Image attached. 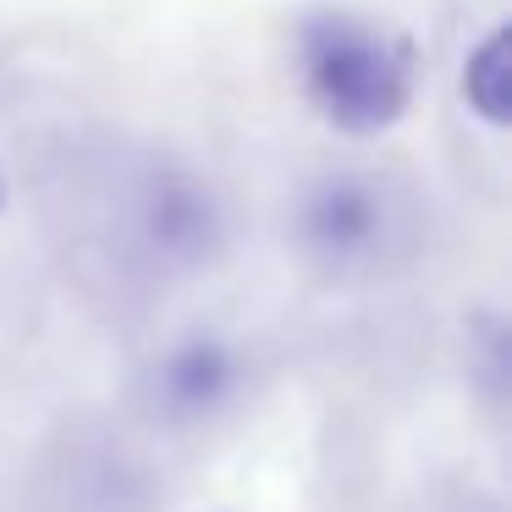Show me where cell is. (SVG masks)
<instances>
[{
    "mask_svg": "<svg viewBox=\"0 0 512 512\" xmlns=\"http://www.w3.org/2000/svg\"><path fill=\"white\" fill-rule=\"evenodd\" d=\"M138 232L171 265H199L221 243V204L188 171H160L144 188V210H138Z\"/></svg>",
    "mask_w": 512,
    "mask_h": 512,
    "instance_id": "cell-3",
    "label": "cell"
},
{
    "mask_svg": "<svg viewBox=\"0 0 512 512\" xmlns=\"http://www.w3.org/2000/svg\"><path fill=\"white\" fill-rule=\"evenodd\" d=\"M298 89L325 127L347 138L391 133L419 100L424 56L402 23L364 6H314L292 34Z\"/></svg>",
    "mask_w": 512,
    "mask_h": 512,
    "instance_id": "cell-1",
    "label": "cell"
},
{
    "mask_svg": "<svg viewBox=\"0 0 512 512\" xmlns=\"http://www.w3.org/2000/svg\"><path fill=\"white\" fill-rule=\"evenodd\" d=\"M463 100L485 127H512V28L496 23L463 56Z\"/></svg>",
    "mask_w": 512,
    "mask_h": 512,
    "instance_id": "cell-5",
    "label": "cell"
},
{
    "mask_svg": "<svg viewBox=\"0 0 512 512\" xmlns=\"http://www.w3.org/2000/svg\"><path fill=\"white\" fill-rule=\"evenodd\" d=\"M243 386V364L221 336H188L155 369V402L171 419H210Z\"/></svg>",
    "mask_w": 512,
    "mask_h": 512,
    "instance_id": "cell-4",
    "label": "cell"
},
{
    "mask_svg": "<svg viewBox=\"0 0 512 512\" xmlns=\"http://www.w3.org/2000/svg\"><path fill=\"white\" fill-rule=\"evenodd\" d=\"M6 193H12V188H6V171H0V210H6Z\"/></svg>",
    "mask_w": 512,
    "mask_h": 512,
    "instance_id": "cell-6",
    "label": "cell"
},
{
    "mask_svg": "<svg viewBox=\"0 0 512 512\" xmlns=\"http://www.w3.org/2000/svg\"><path fill=\"white\" fill-rule=\"evenodd\" d=\"M298 237L336 276L369 270L397 243V199L369 171H336V177L309 188V199L298 210Z\"/></svg>",
    "mask_w": 512,
    "mask_h": 512,
    "instance_id": "cell-2",
    "label": "cell"
}]
</instances>
